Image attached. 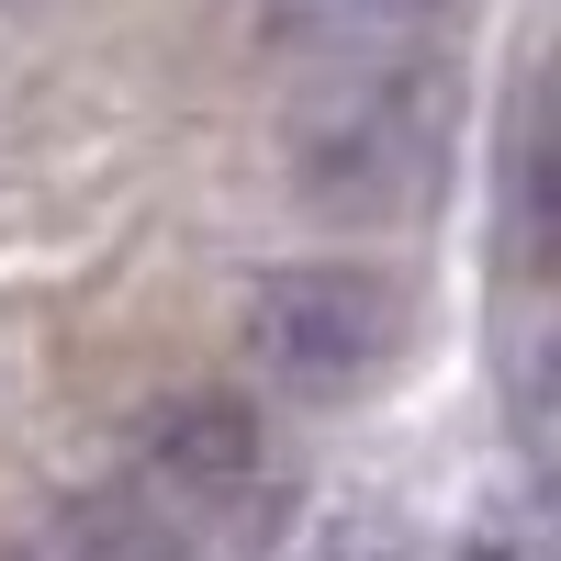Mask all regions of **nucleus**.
Returning a JSON list of instances; mask_svg holds the SVG:
<instances>
[{"label":"nucleus","instance_id":"nucleus-1","mask_svg":"<svg viewBox=\"0 0 561 561\" xmlns=\"http://www.w3.org/2000/svg\"><path fill=\"white\" fill-rule=\"evenodd\" d=\"M460 147V68L427 34L325 57V79L280 113V180L325 225H404L438 203Z\"/></svg>","mask_w":561,"mask_h":561},{"label":"nucleus","instance_id":"nucleus-2","mask_svg":"<svg viewBox=\"0 0 561 561\" xmlns=\"http://www.w3.org/2000/svg\"><path fill=\"white\" fill-rule=\"evenodd\" d=\"M237 337H248V359H259L270 393H293V404H348V393H370V382L404 359L415 304H404L393 270H359V259H280V270H259Z\"/></svg>","mask_w":561,"mask_h":561},{"label":"nucleus","instance_id":"nucleus-3","mask_svg":"<svg viewBox=\"0 0 561 561\" xmlns=\"http://www.w3.org/2000/svg\"><path fill=\"white\" fill-rule=\"evenodd\" d=\"M259 460H270L259 404L225 393V382H192V393H158L147 415H135V460H124V472L147 483V494H169L180 517L214 539V528L259 494Z\"/></svg>","mask_w":561,"mask_h":561},{"label":"nucleus","instance_id":"nucleus-4","mask_svg":"<svg viewBox=\"0 0 561 561\" xmlns=\"http://www.w3.org/2000/svg\"><path fill=\"white\" fill-rule=\"evenodd\" d=\"M57 561H203V528L180 517L169 494H147V483H90V494H68V517H57Z\"/></svg>","mask_w":561,"mask_h":561},{"label":"nucleus","instance_id":"nucleus-5","mask_svg":"<svg viewBox=\"0 0 561 561\" xmlns=\"http://www.w3.org/2000/svg\"><path fill=\"white\" fill-rule=\"evenodd\" d=\"M460 0H270L259 34L293 45V57H359V45H415L438 34Z\"/></svg>","mask_w":561,"mask_h":561},{"label":"nucleus","instance_id":"nucleus-6","mask_svg":"<svg viewBox=\"0 0 561 561\" xmlns=\"http://www.w3.org/2000/svg\"><path fill=\"white\" fill-rule=\"evenodd\" d=\"M0 561H57V550H23V539H0Z\"/></svg>","mask_w":561,"mask_h":561}]
</instances>
